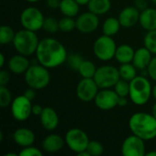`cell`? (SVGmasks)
I'll return each mask as SVG.
<instances>
[{"label":"cell","mask_w":156,"mask_h":156,"mask_svg":"<svg viewBox=\"0 0 156 156\" xmlns=\"http://www.w3.org/2000/svg\"><path fill=\"white\" fill-rule=\"evenodd\" d=\"M16 155H18V154H15V153H7V154H5V156H16Z\"/></svg>","instance_id":"obj_49"},{"label":"cell","mask_w":156,"mask_h":156,"mask_svg":"<svg viewBox=\"0 0 156 156\" xmlns=\"http://www.w3.org/2000/svg\"><path fill=\"white\" fill-rule=\"evenodd\" d=\"M153 53L145 47L140 48L135 50L134 57L133 59V64L136 67L138 70H144L148 68L152 58Z\"/></svg>","instance_id":"obj_20"},{"label":"cell","mask_w":156,"mask_h":156,"mask_svg":"<svg viewBox=\"0 0 156 156\" xmlns=\"http://www.w3.org/2000/svg\"><path fill=\"white\" fill-rule=\"evenodd\" d=\"M99 25V16L90 11L80 14L76 19V28L82 34H90L94 32Z\"/></svg>","instance_id":"obj_14"},{"label":"cell","mask_w":156,"mask_h":156,"mask_svg":"<svg viewBox=\"0 0 156 156\" xmlns=\"http://www.w3.org/2000/svg\"><path fill=\"white\" fill-rule=\"evenodd\" d=\"M99 86L95 82L94 79L82 78L77 85L76 94L79 100L84 102H90L94 101L96 95L99 92Z\"/></svg>","instance_id":"obj_12"},{"label":"cell","mask_w":156,"mask_h":156,"mask_svg":"<svg viewBox=\"0 0 156 156\" xmlns=\"http://www.w3.org/2000/svg\"><path fill=\"white\" fill-rule=\"evenodd\" d=\"M16 36V32L14 29L7 26V25H2L0 27V43L2 45L9 44L13 42Z\"/></svg>","instance_id":"obj_28"},{"label":"cell","mask_w":156,"mask_h":156,"mask_svg":"<svg viewBox=\"0 0 156 156\" xmlns=\"http://www.w3.org/2000/svg\"><path fill=\"white\" fill-rule=\"evenodd\" d=\"M43 107L39 104H35L32 106V114L35 116H40V114L43 112Z\"/></svg>","instance_id":"obj_42"},{"label":"cell","mask_w":156,"mask_h":156,"mask_svg":"<svg viewBox=\"0 0 156 156\" xmlns=\"http://www.w3.org/2000/svg\"><path fill=\"white\" fill-rule=\"evenodd\" d=\"M65 144V139H63L60 135L58 134H49L44 138L42 141L41 146L44 152L49 153V154H54L58 151H60Z\"/></svg>","instance_id":"obj_19"},{"label":"cell","mask_w":156,"mask_h":156,"mask_svg":"<svg viewBox=\"0 0 156 156\" xmlns=\"http://www.w3.org/2000/svg\"><path fill=\"white\" fill-rule=\"evenodd\" d=\"M128 103V100L127 97H120L118 99V106L119 107H125Z\"/></svg>","instance_id":"obj_43"},{"label":"cell","mask_w":156,"mask_h":156,"mask_svg":"<svg viewBox=\"0 0 156 156\" xmlns=\"http://www.w3.org/2000/svg\"><path fill=\"white\" fill-rule=\"evenodd\" d=\"M0 142H3V133H0Z\"/></svg>","instance_id":"obj_51"},{"label":"cell","mask_w":156,"mask_h":156,"mask_svg":"<svg viewBox=\"0 0 156 156\" xmlns=\"http://www.w3.org/2000/svg\"><path fill=\"white\" fill-rule=\"evenodd\" d=\"M100 89H111L121 79L119 69L112 65H102L97 68L93 77Z\"/></svg>","instance_id":"obj_6"},{"label":"cell","mask_w":156,"mask_h":156,"mask_svg":"<svg viewBox=\"0 0 156 156\" xmlns=\"http://www.w3.org/2000/svg\"><path fill=\"white\" fill-rule=\"evenodd\" d=\"M148 76L156 82V55L153 57L148 68H147Z\"/></svg>","instance_id":"obj_37"},{"label":"cell","mask_w":156,"mask_h":156,"mask_svg":"<svg viewBox=\"0 0 156 156\" xmlns=\"http://www.w3.org/2000/svg\"><path fill=\"white\" fill-rule=\"evenodd\" d=\"M140 25L141 27L147 30L152 31L156 29V8L148 7L141 12L140 15Z\"/></svg>","instance_id":"obj_21"},{"label":"cell","mask_w":156,"mask_h":156,"mask_svg":"<svg viewBox=\"0 0 156 156\" xmlns=\"http://www.w3.org/2000/svg\"><path fill=\"white\" fill-rule=\"evenodd\" d=\"M119 95L114 90L101 89L94 99L95 105L102 111H110L118 106Z\"/></svg>","instance_id":"obj_13"},{"label":"cell","mask_w":156,"mask_h":156,"mask_svg":"<svg viewBox=\"0 0 156 156\" xmlns=\"http://www.w3.org/2000/svg\"><path fill=\"white\" fill-rule=\"evenodd\" d=\"M10 80V74L6 70L0 71V86H6Z\"/></svg>","instance_id":"obj_38"},{"label":"cell","mask_w":156,"mask_h":156,"mask_svg":"<svg viewBox=\"0 0 156 156\" xmlns=\"http://www.w3.org/2000/svg\"><path fill=\"white\" fill-rule=\"evenodd\" d=\"M134 53H135V50L132 48V46L128 44H122L117 47L114 58L121 64L131 63L133 62Z\"/></svg>","instance_id":"obj_22"},{"label":"cell","mask_w":156,"mask_h":156,"mask_svg":"<svg viewBox=\"0 0 156 156\" xmlns=\"http://www.w3.org/2000/svg\"><path fill=\"white\" fill-rule=\"evenodd\" d=\"M113 88L115 92L120 97H127L130 93V81L120 79Z\"/></svg>","instance_id":"obj_32"},{"label":"cell","mask_w":156,"mask_h":156,"mask_svg":"<svg viewBox=\"0 0 156 156\" xmlns=\"http://www.w3.org/2000/svg\"><path fill=\"white\" fill-rule=\"evenodd\" d=\"M80 5H88L89 4V2L90 1V0H75Z\"/></svg>","instance_id":"obj_45"},{"label":"cell","mask_w":156,"mask_h":156,"mask_svg":"<svg viewBox=\"0 0 156 156\" xmlns=\"http://www.w3.org/2000/svg\"><path fill=\"white\" fill-rule=\"evenodd\" d=\"M131 132L144 141L156 138V119L151 113L136 112L129 120Z\"/></svg>","instance_id":"obj_2"},{"label":"cell","mask_w":156,"mask_h":156,"mask_svg":"<svg viewBox=\"0 0 156 156\" xmlns=\"http://www.w3.org/2000/svg\"><path fill=\"white\" fill-rule=\"evenodd\" d=\"M152 96L156 100V84L153 87V91H152Z\"/></svg>","instance_id":"obj_46"},{"label":"cell","mask_w":156,"mask_h":156,"mask_svg":"<svg viewBox=\"0 0 156 156\" xmlns=\"http://www.w3.org/2000/svg\"><path fill=\"white\" fill-rule=\"evenodd\" d=\"M76 28V20L70 16H65L59 19V30L65 33L71 32Z\"/></svg>","instance_id":"obj_31"},{"label":"cell","mask_w":156,"mask_h":156,"mask_svg":"<svg viewBox=\"0 0 156 156\" xmlns=\"http://www.w3.org/2000/svg\"><path fill=\"white\" fill-rule=\"evenodd\" d=\"M39 41L40 40L35 31L23 28L16 32V36L12 43L17 53L29 57L36 54Z\"/></svg>","instance_id":"obj_3"},{"label":"cell","mask_w":156,"mask_h":156,"mask_svg":"<svg viewBox=\"0 0 156 156\" xmlns=\"http://www.w3.org/2000/svg\"><path fill=\"white\" fill-rule=\"evenodd\" d=\"M5 56L3 53H0V67L3 68L4 65H5Z\"/></svg>","instance_id":"obj_44"},{"label":"cell","mask_w":156,"mask_h":156,"mask_svg":"<svg viewBox=\"0 0 156 156\" xmlns=\"http://www.w3.org/2000/svg\"><path fill=\"white\" fill-rule=\"evenodd\" d=\"M83 60H84V58L79 53H71L67 58V62H68L69 67L71 69L77 70V71L79 70V69H80V67Z\"/></svg>","instance_id":"obj_34"},{"label":"cell","mask_w":156,"mask_h":156,"mask_svg":"<svg viewBox=\"0 0 156 156\" xmlns=\"http://www.w3.org/2000/svg\"><path fill=\"white\" fill-rule=\"evenodd\" d=\"M121 27L122 26H121V23H120L118 18L112 17H112H108L103 22V25H102L103 35L112 37V36L116 35L119 32Z\"/></svg>","instance_id":"obj_25"},{"label":"cell","mask_w":156,"mask_h":156,"mask_svg":"<svg viewBox=\"0 0 156 156\" xmlns=\"http://www.w3.org/2000/svg\"><path fill=\"white\" fill-rule=\"evenodd\" d=\"M135 7L140 10V12L148 8V2L147 0H135Z\"/></svg>","instance_id":"obj_39"},{"label":"cell","mask_w":156,"mask_h":156,"mask_svg":"<svg viewBox=\"0 0 156 156\" xmlns=\"http://www.w3.org/2000/svg\"><path fill=\"white\" fill-rule=\"evenodd\" d=\"M64 139L70 151L77 154L82 151L87 150L88 144L90 143L88 134L79 128H72L69 130L65 134Z\"/></svg>","instance_id":"obj_9"},{"label":"cell","mask_w":156,"mask_h":156,"mask_svg":"<svg viewBox=\"0 0 156 156\" xmlns=\"http://www.w3.org/2000/svg\"><path fill=\"white\" fill-rule=\"evenodd\" d=\"M32 103L24 94L16 97L11 105V114L13 118L18 122L27 121L32 114Z\"/></svg>","instance_id":"obj_10"},{"label":"cell","mask_w":156,"mask_h":156,"mask_svg":"<svg viewBox=\"0 0 156 156\" xmlns=\"http://www.w3.org/2000/svg\"><path fill=\"white\" fill-rule=\"evenodd\" d=\"M42 154L43 153L40 149L32 145L22 148V150L18 153L19 156H42Z\"/></svg>","instance_id":"obj_36"},{"label":"cell","mask_w":156,"mask_h":156,"mask_svg":"<svg viewBox=\"0 0 156 156\" xmlns=\"http://www.w3.org/2000/svg\"><path fill=\"white\" fill-rule=\"evenodd\" d=\"M61 0H47V5L50 9H57L59 8Z\"/></svg>","instance_id":"obj_41"},{"label":"cell","mask_w":156,"mask_h":156,"mask_svg":"<svg viewBox=\"0 0 156 156\" xmlns=\"http://www.w3.org/2000/svg\"><path fill=\"white\" fill-rule=\"evenodd\" d=\"M43 29L49 34H55L59 30V20L55 18L54 16L45 17V21L43 24Z\"/></svg>","instance_id":"obj_29"},{"label":"cell","mask_w":156,"mask_h":156,"mask_svg":"<svg viewBox=\"0 0 156 156\" xmlns=\"http://www.w3.org/2000/svg\"><path fill=\"white\" fill-rule=\"evenodd\" d=\"M87 151L89 152L90 156H100L104 152V147L103 145L99 142V141H90Z\"/></svg>","instance_id":"obj_35"},{"label":"cell","mask_w":156,"mask_h":156,"mask_svg":"<svg viewBox=\"0 0 156 156\" xmlns=\"http://www.w3.org/2000/svg\"><path fill=\"white\" fill-rule=\"evenodd\" d=\"M112 7L111 0H90L88 4L89 11L101 16L108 13Z\"/></svg>","instance_id":"obj_23"},{"label":"cell","mask_w":156,"mask_h":156,"mask_svg":"<svg viewBox=\"0 0 156 156\" xmlns=\"http://www.w3.org/2000/svg\"><path fill=\"white\" fill-rule=\"evenodd\" d=\"M141 12L135 6H126L119 14L118 19L121 26L126 28L133 27L140 20Z\"/></svg>","instance_id":"obj_15"},{"label":"cell","mask_w":156,"mask_h":156,"mask_svg":"<svg viewBox=\"0 0 156 156\" xmlns=\"http://www.w3.org/2000/svg\"><path fill=\"white\" fill-rule=\"evenodd\" d=\"M96 70H97V67L92 61L84 59L82 61L78 72L80 74V76L82 78L93 79V77L96 73Z\"/></svg>","instance_id":"obj_27"},{"label":"cell","mask_w":156,"mask_h":156,"mask_svg":"<svg viewBox=\"0 0 156 156\" xmlns=\"http://www.w3.org/2000/svg\"><path fill=\"white\" fill-rule=\"evenodd\" d=\"M50 73L48 69L41 64L30 65L25 73V81L27 85L36 90L45 89L50 82Z\"/></svg>","instance_id":"obj_5"},{"label":"cell","mask_w":156,"mask_h":156,"mask_svg":"<svg viewBox=\"0 0 156 156\" xmlns=\"http://www.w3.org/2000/svg\"><path fill=\"white\" fill-rule=\"evenodd\" d=\"M37 60L48 69H54L67 61L68 53L64 45L52 37H45L39 41Z\"/></svg>","instance_id":"obj_1"},{"label":"cell","mask_w":156,"mask_h":156,"mask_svg":"<svg viewBox=\"0 0 156 156\" xmlns=\"http://www.w3.org/2000/svg\"><path fill=\"white\" fill-rule=\"evenodd\" d=\"M30 61L28 60L27 56L17 54L14 55L8 60V69L14 74H22L26 73V71L30 67Z\"/></svg>","instance_id":"obj_18"},{"label":"cell","mask_w":156,"mask_h":156,"mask_svg":"<svg viewBox=\"0 0 156 156\" xmlns=\"http://www.w3.org/2000/svg\"><path fill=\"white\" fill-rule=\"evenodd\" d=\"M153 87L145 76H137L130 81L129 97L132 101L138 106L146 104L152 96Z\"/></svg>","instance_id":"obj_4"},{"label":"cell","mask_w":156,"mask_h":156,"mask_svg":"<svg viewBox=\"0 0 156 156\" xmlns=\"http://www.w3.org/2000/svg\"><path fill=\"white\" fill-rule=\"evenodd\" d=\"M24 95L28 99L30 100L31 101L36 98V90L35 89H32L30 87H28V89H27L24 92Z\"/></svg>","instance_id":"obj_40"},{"label":"cell","mask_w":156,"mask_h":156,"mask_svg":"<svg viewBox=\"0 0 156 156\" xmlns=\"http://www.w3.org/2000/svg\"><path fill=\"white\" fill-rule=\"evenodd\" d=\"M12 101V95L7 87L0 86V107L6 108L11 105Z\"/></svg>","instance_id":"obj_33"},{"label":"cell","mask_w":156,"mask_h":156,"mask_svg":"<svg viewBox=\"0 0 156 156\" xmlns=\"http://www.w3.org/2000/svg\"><path fill=\"white\" fill-rule=\"evenodd\" d=\"M144 44L154 55H156V29L147 31L144 39Z\"/></svg>","instance_id":"obj_30"},{"label":"cell","mask_w":156,"mask_h":156,"mask_svg":"<svg viewBox=\"0 0 156 156\" xmlns=\"http://www.w3.org/2000/svg\"><path fill=\"white\" fill-rule=\"evenodd\" d=\"M13 139L18 146L24 148V147L33 145L36 140V136H35V133L30 129L22 127V128L16 129L14 132Z\"/></svg>","instance_id":"obj_17"},{"label":"cell","mask_w":156,"mask_h":156,"mask_svg":"<svg viewBox=\"0 0 156 156\" xmlns=\"http://www.w3.org/2000/svg\"><path fill=\"white\" fill-rule=\"evenodd\" d=\"M27 2H29V3H36V2H37V1H39V0H27Z\"/></svg>","instance_id":"obj_50"},{"label":"cell","mask_w":156,"mask_h":156,"mask_svg":"<svg viewBox=\"0 0 156 156\" xmlns=\"http://www.w3.org/2000/svg\"><path fill=\"white\" fill-rule=\"evenodd\" d=\"M117 46L114 39L106 35L99 37L93 44V53L95 57L102 61L111 60L115 57Z\"/></svg>","instance_id":"obj_7"},{"label":"cell","mask_w":156,"mask_h":156,"mask_svg":"<svg viewBox=\"0 0 156 156\" xmlns=\"http://www.w3.org/2000/svg\"><path fill=\"white\" fill-rule=\"evenodd\" d=\"M45 21V17L43 13L35 6L26 7L20 15V24L23 28L31 30V31H38L43 28V24Z\"/></svg>","instance_id":"obj_8"},{"label":"cell","mask_w":156,"mask_h":156,"mask_svg":"<svg viewBox=\"0 0 156 156\" xmlns=\"http://www.w3.org/2000/svg\"><path fill=\"white\" fill-rule=\"evenodd\" d=\"M151 1H152L154 5H156V0H151Z\"/></svg>","instance_id":"obj_52"},{"label":"cell","mask_w":156,"mask_h":156,"mask_svg":"<svg viewBox=\"0 0 156 156\" xmlns=\"http://www.w3.org/2000/svg\"><path fill=\"white\" fill-rule=\"evenodd\" d=\"M144 140L135 134L128 136L122 143L121 152L123 156H144L146 147Z\"/></svg>","instance_id":"obj_11"},{"label":"cell","mask_w":156,"mask_h":156,"mask_svg":"<svg viewBox=\"0 0 156 156\" xmlns=\"http://www.w3.org/2000/svg\"><path fill=\"white\" fill-rule=\"evenodd\" d=\"M80 5L75 0H61L59 10L65 16L74 17L80 12Z\"/></svg>","instance_id":"obj_24"},{"label":"cell","mask_w":156,"mask_h":156,"mask_svg":"<svg viewBox=\"0 0 156 156\" xmlns=\"http://www.w3.org/2000/svg\"><path fill=\"white\" fill-rule=\"evenodd\" d=\"M146 156H156V151H151V152H148L146 153Z\"/></svg>","instance_id":"obj_48"},{"label":"cell","mask_w":156,"mask_h":156,"mask_svg":"<svg viewBox=\"0 0 156 156\" xmlns=\"http://www.w3.org/2000/svg\"><path fill=\"white\" fill-rule=\"evenodd\" d=\"M39 118L42 127L47 131H54L58 126V115L57 112L51 107H45Z\"/></svg>","instance_id":"obj_16"},{"label":"cell","mask_w":156,"mask_h":156,"mask_svg":"<svg viewBox=\"0 0 156 156\" xmlns=\"http://www.w3.org/2000/svg\"><path fill=\"white\" fill-rule=\"evenodd\" d=\"M152 114L154 115V117L156 119V103L153 106V108H152Z\"/></svg>","instance_id":"obj_47"},{"label":"cell","mask_w":156,"mask_h":156,"mask_svg":"<svg viewBox=\"0 0 156 156\" xmlns=\"http://www.w3.org/2000/svg\"><path fill=\"white\" fill-rule=\"evenodd\" d=\"M137 69L136 67L133 64V62L131 63H125V64H122L121 67L119 68V72H120V76L121 79L125 80L127 81H131L133 80L135 77H137Z\"/></svg>","instance_id":"obj_26"}]
</instances>
